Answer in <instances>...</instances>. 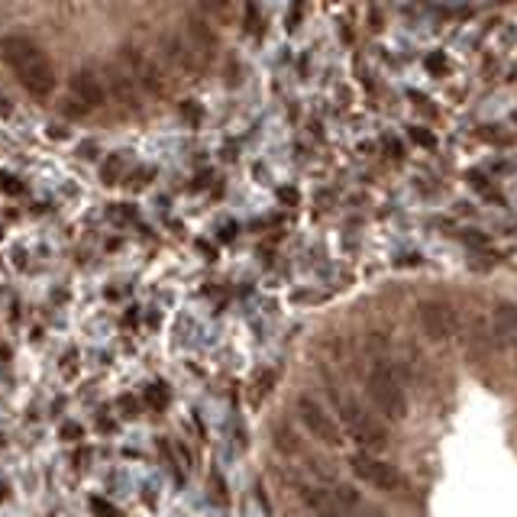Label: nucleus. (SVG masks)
<instances>
[{"label": "nucleus", "instance_id": "2", "mask_svg": "<svg viewBox=\"0 0 517 517\" xmlns=\"http://www.w3.org/2000/svg\"><path fill=\"white\" fill-rule=\"evenodd\" d=\"M366 391H369L375 411H381V417H388V421L408 417V394L388 362H372L369 375H366Z\"/></svg>", "mask_w": 517, "mask_h": 517}, {"label": "nucleus", "instance_id": "10", "mask_svg": "<svg viewBox=\"0 0 517 517\" xmlns=\"http://www.w3.org/2000/svg\"><path fill=\"white\" fill-rule=\"evenodd\" d=\"M181 36L188 39V45L198 52V59H201L204 65L213 62V55H217V49H220V39H217V32L211 30V23L204 20V17H198V13L184 17V30H181Z\"/></svg>", "mask_w": 517, "mask_h": 517}, {"label": "nucleus", "instance_id": "5", "mask_svg": "<svg viewBox=\"0 0 517 517\" xmlns=\"http://www.w3.org/2000/svg\"><path fill=\"white\" fill-rule=\"evenodd\" d=\"M349 469H352V475H356L359 482L379 488V492H401L404 488L401 469L385 463V459H379V456H372V453H352L349 456Z\"/></svg>", "mask_w": 517, "mask_h": 517}, {"label": "nucleus", "instance_id": "11", "mask_svg": "<svg viewBox=\"0 0 517 517\" xmlns=\"http://www.w3.org/2000/svg\"><path fill=\"white\" fill-rule=\"evenodd\" d=\"M101 78H104L107 94H114L116 101H120L123 107H129V110H139V97H143V94H139V87L133 85V78L123 72V65L110 62L104 68V74H101Z\"/></svg>", "mask_w": 517, "mask_h": 517}, {"label": "nucleus", "instance_id": "6", "mask_svg": "<svg viewBox=\"0 0 517 517\" xmlns=\"http://www.w3.org/2000/svg\"><path fill=\"white\" fill-rule=\"evenodd\" d=\"M297 417L304 421L307 433L310 436H317L320 443L327 446H339L343 443V436H339V423L333 421V414L324 408L320 401H314V398H297Z\"/></svg>", "mask_w": 517, "mask_h": 517}, {"label": "nucleus", "instance_id": "3", "mask_svg": "<svg viewBox=\"0 0 517 517\" xmlns=\"http://www.w3.org/2000/svg\"><path fill=\"white\" fill-rule=\"evenodd\" d=\"M337 411L346 433L362 446V453H379L388 446V430L381 427L379 417H372L359 401H352L346 394H337Z\"/></svg>", "mask_w": 517, "mask_h": 517}, {"label": "nucleus", "instance_id": "9", "mask_svg": "<svg viewBox=\"0 0 517 517\" xmlns=\"http://www.w3.org/2000/svg\"><path fill=\"white\" fill-rule=\"evenodd\" d=\"M421 330L433 343H446L456 333V310L443 301H427L421 304Z\"/></svg>", "mask_w": 517, "mask_h": 517}, {"label": "nucleus", "instance_id": "13", "mask_svg": "<svg viewBox=\"0 0 517 517\" xmlns=\"http://www.w3.org/2000/svg\"><path fill=\"white\" fill-rule=\"evenodd\" d=\"M146 401H149V408L165 411V408H169V388H165L162 381H152V385L146 388Z\"/></svg>", "mask_w": 517, "mask_h": 517}, {"label": "nucleus", "instance_id": "12", "mask_svg": "<svg viewBox=\"0 0 517 517\" xmlns=\"http://www.w3.org/2000/svg\"><path fill=\"white\" fill-rule=\"evenodd\" d=\"M492 339L498 346H507V343L517 339V304L505 301V304L495 307V314H492Z\"/></svg>", "mask_w": 517, "mask_h": 517}, {"label": "nucleus", "instance_id": "4", "mask_svg": "<svg viewBox=\"0 0 517 517\" xmlns=\"http://www.w3.org/2000/svg\"><path fill=\"white\" fill-rule=\"evenodd\" d=\"M116 62L123 65V72L133 78V85L139 87V94H149V97H169L171 94L169 72L149 52L136 49V45H123L120 55H116Z\"/></svg>", "mask_w": 517, "mask_h": 517}, {"label": "nucleus", "instance_id": "14", "mask_svg": "<svg viewBox=\"0 0 517 517\" xmlns=\"http://www.w3.org/2000/svg\"><path fill=\"white\" fill-rule=\"evenodd\" d=\"M120 165H123V158L120 156H110L104 162V181L107 184H116V178H120Z\"/></svg>", "mask_w": 517, "mask_h": 517}, {"label": "nucleus", "instance_id": "1", "mask_svg": "<svg viewBox=\"0 0 517 517\" xmlns=\"http://www.w3.org/2000/svg\"><path fill=\"white\" fill-rule=\"evenodd\" d=\"M0 49H3V62L10 65V72L20 78V85L26 87L32 97H39V101L52 97V91H55L52 65H49L45 52L32 43L30 36H7Z\"/></svg>", "mask_w": 517, "mask_h": 517}, {"label": "nucleus", "instance_id": "15", "mask_svg": "<svg viewBox=\"0 0 517 517\" xmlns=\"http://www.w3.org/2000/svg\"><path fill=\"white\" fill-rule=\"evenodd\" d=\"M414 139L423 143V146H430V143H433V136H430V133H423V129H414Z\"/></svg>", "mask_w": 517, "mask_h": 517}, {"label": "nucleus", "instance_id": "8", "mask_svg": "<svg viewBox=\"0 0 517 517\" xmlns=\"http://www.w3.org/2000/svg\"><path fill=\"white\" fill-rule=\"evenodd\" d=\"M68 87H72V97H74V104H72L74 114H87V110L107 104L104 78H101L94 68H78V72L72 74V85Z\"/></svg>", "mask_w": 517, "mask_h": 517}, {"label": "nucleus", "instance_id": "7", "mask_svg": "<svg viewBox=\"0 0 517 517\" xmlns=\"http://www.w3.org/2000/svg\"><path fill=\"white\" fill-rule=\"evenodd\" d=\"M158 52H162V59L169 62V68H178V72L188 74V78H194V74H201L204 68H207V65L198 59V52L188 45V39L175 30L158 36Z\"/></svg>", "mask_w": 517, "mask_h": 517}]
</instances>
